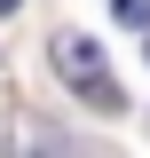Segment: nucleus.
<instances>
[{
  "instance_id": "1",
  "label": "nucleus",
  "mask_w": 150,
  "mask_h": 158,
  "mask_svg": "<svg viewBox=\"0 0 150 158\" xmlns=\"http://www.w3.org/2000/svg\"><path fill=\"white\" fill-rule=\"evenodd\" d=\"M56 71L71 79L95 111H119V103H127V95H119V79L103 71V56H95V40H87V32H63V40H56Z\"/></svg>"
},
{
  "instance_id": "2",
  "label": "nucleus",
  "mask_w": 150,
  "mask_h": 158,
  "mask_svg": "<svg viewBox=\"0 0 150 158\" xmlns=\"http://www.w3.org/2000/svg\"><path fill=\"white\" fill-rule=\"evenodd\" d=\"M111 8H119L127 24H142V32H150V0H111Z\"/></svg>"
},
{
  "instance_id": "3",
  "label": "nucleus",
  "mask_w": 150,
  "mask_h": 158,
  "mask_svg": "<svg viewBox=\"0 0 150 158\" xmlns=\"http://www.w3.org/2000/svg\"><path fill=\"white\" fill-rule=\"evenodd\" d=\"M8 8H24V0H0V16H8Z\"/></svg>"
}]
</instances>
